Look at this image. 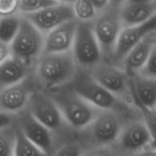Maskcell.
<instances>
[{
	"instance_id": "6da1fadb",
	"label": "cell",
	"mask_w": 156,
	"mask_h": 156,
	"mask_svg": "<svg viewBox=\"0 0 156 156\" xmlns=\"http://www.w3.org/2000/svg\"><path fill=\"white\" fill-rule=\"evenodd\" d=\"M66 85L101 111L118 113L129 119H143L138 108L129 106L108 92L94 80L88 70L78 68L73 79Z\"/></svg>"
},
{
	"instance_id": "7a4b0ae2",
	"label": "cell",
	"mask_w": 156,
	"mask_h": 156,
	"mask_svg": "<svg viewBox=\"0 0 156 156\" xmlns=\"http://www.w3.org/2000/svg\"><path fill=\"white\" fill-rule=\"evenodd\" d=\"M71 51L41 55L34 67V75L41 90L50 91L66 85L77 72Z\"/></svg>"
},
{
	"instance_id": "3957f363",
	"label": "cell",
	"mask_w": 156,
	"mask_h": 156,
	"mask_svg": "<svg viewBox=\"0 0 156 156\" xmlns=\"http://www.w3.org/2000/svg\"><path fill=\"white\" fill-rule=\"evenodd\" d=\"M44 92L54 102L66 123L76 132L88 126L102 111L67 85Z\"/></svg>"
},
{
	"instance_id": "277c9868",
	"label": "cell",
	"mask_w": 156,
	"mask_h": 156,
	"mask_svg": "<svg viewBox=\"0 0 156 156\" xmlns=\"http://www.w3.org/2000/svg\"><path fill=\"white\" fill-rule=\"evenodd\" d=\"M129 120L113 111H102L88 126L76 132V140L83 150L115 144L122 128Z\"/></svg>"
},
{
	"instance_id": "5b68a950",
	"label": "cell",
	"mask_w": 156,
	"mask_h": 156,
	"mask_svg": "<svg viewBox=\"0 0 156 156\" xmlns=\"http://www.w3.org/2000/svg\"><path fill=\"white\" fill-rule=\"evenodd\" d=\"M26 110L56 137L59 146L76 140V132L66 123L54 102L42 90L30 96Z\"/></svg>"
},
{
	"instance_id": "8992f818",
	"label": "cell",
	"mask_w": 156,
	"mask_h": 156,
	"mask_svg": "<svg viewBox=\"0 0 156 156\" xmlns=\"http://www.w3.org/2000/svg\"><path fill=\"white\" fill-rule=\"evenodd\" d=\"M120 2L121 1H110L92 21L93 30L103 60L108 63L111 62L117 38L123 29L120 17Z\"/></svg>"
},
{
	"instance_id": "52a82bcc",
	"label": "cell",
	"mask_w": 156,
	"mask_h": 156,
	"mask_svg": "<svg viewBox=\"0 0 156 156\" xmlns=\"http://www.w3.org/2000/svg\"><path fill=\"white\" fill-rule=\"evenodd\" d=\"M94 80L111 94L133 108H136L130 78L122 69L102 60L89 71Z\"/></svg>"
},
{
	"instance_id": "ba28073f",
	"label": "cell",
	"mask_w": 156,
	"mask_h": 156,
	"mask_svg": "<svg viewBox=\"0 0 156 156\" xmlns=\"http://www.w3.org/2000/svg\"><path fill=\"white\" fill-rule=\"evenodd\" d=\"M44 38L45 35L21 15L19 30L15 39L9 44L11 56L35 66L42 55Z\"/></svg>"
},
{
	"instance_id": "9c48e42d",
	"label": "cell",
	"mask_w": 156,
	"mask_h": 156,
	"mask_svg": "<svg viewBox=\"0 0 156 156\" xmlns=\"http://www.w3.org/2000/svg\"><path fill=\"white\" fill-rule=\"evenodd\" d=\"M78 68L90 71L103 60L92 22H79L71 50Z\"/></svg>"
},
{
	"instance_id": "30bf717a",
	"label": "cell",
	"mask_w": 156,
	"mask_h": 156,
	"mask_svg": "<svg viewBox=\"0 0 156 156\" xmlns=\"http://www.w3.org/2000/svg\"><path fill=\"white\" fill-rule=\"evenodd\" d=\"M15 125L21 133L48 156H53L59 146L56 137L49 129L24 110L15 115Z\"/></svg>"
},
{
	"instance_id": "8fae6325",
	"label": "cell",
	"mask_w": 156,
	"mask_h": 156,
	"mask_svg": "<svg viewBox=\"0 0 156 156\" xmlns=\"http://www.w3.org/2000/svg\"><path fill=\"white\" fill-rule=\"evenodd\" d=\"M41 90L34 75L31 74L15 85L0 91V112L16 115L27 108L30 96Z\"/></svg>"
},
{
	"instance_id": "7c38bea8",
	"label": "cell",
	"mask_w": 156,
	"mask_h": 156,
	"mask_svg": "<svg viewBox=\"0 0 156 156\" xmlns=\"http://www.w3.org/2000/svg\"><path fill=\"white\" fill-rule=\"evenodd\" d=\"M155 140L143 119L137 118L125 123L115 144L122 155L129 156L155 145Z\"/></svg>"
},
{
	"instance_id": "4fadbf2b",
	"label": "cell",
	"mask_w": 156,
	"mask_h": 156,
	"mask_svg": "<svg viewBox=\"0 0 156 156\" xmlns=\"http://www.w3.org/2000/svg\"><path fill=\"white\" fill-rule=\"evenodd\" d=\"M44 35L67 21L75 19L72 2L59 1L56 5L33 14L22 15Z\"/></svg>"
},
{
	"instance_id": "5bb4252c",
	"label": "cell",
	"mask_w": 156,
	"mask_h": 156,
	"mask_svg": "<svg viewBox=\"0 0 156 156\" xmlns=\"http://www.w3.org/2000/svg\"><path fill=\"white\" fill-rule=\"evenodd\" d=\"M156 30V15L140 25L123 28L119 34L110 63L120 68L122 62L129 52L145 36Z\"/></svg>"
},
{
	"instance_id": "9a60e30c",
	"label": "cell",
	"mask_w": 156,
	"mask_h": 156,
	"mask_svg": "<svg viewBox=\"0 0 156 156\" xmlns=\"http://www.w3.org/2000/svg\"><path fill=\"white\" fill-rule=\"evenodd\" d=\"M155 15V0H127L120 2V17L123 28L140 25Z\"/></svg>"
},
{
	"instance_id": "2e32d148",
	"label": "cell",
	"mask_w": 156,
	"mask_h": 156,
	"mask_svg": "<svg viewBox=\"0 0 156 156\" xmlns=\"http://www.w3.org/2000/svg\"><path fill=\"white\" fill-rule=\"evenodd\" d=\"M76 20L67 21L45 35L42 55L71 51L77 28Z\"/></svg>"
},
{
	"instance_id": "e0dca14e",
	"label": "cell",
	"mask_w": 156,
	"mask_h": 156,
	"mask_svg": "<svg viewBox=\"0 0 156 156\" xmlns=\"http://www.w3.org/2000/svg\"><path fill=\"white\" fill-rule=\"evenodd\" d=\"M156 49V30L150 32L138 43L130 51L120 65V69L128 76L136 73L147 61L151 53Z\"/></svg>"
},
{
	"instance_id": "ac0fdd59",
	"label": "cell",
	"mask_w": 156,
	"mask_h": 156,
	"mask_svg": "<svg viewBox=\"0 0 156 156\" xmlns=\"http://www.w3.org/2000/svg\"><path fill=\"white\" fill-rule=\"evenodd\" d=\"M35 66L11 56L0 64V91L15 85L34 71Z\"/></svg>"
},
{
	"instance_id": "d6986e66",
	"label": "cell",
	"mask_w": 156,
	"mask_h": 156,
	"mask_svg": "<svg viewBox=\"0 0 156 156\" xmlns=\"http://www.w3.org/2000/svg\"><path fill=\"white\" fill-rule=\"evenodd\" d=\"M136 108L155 111L156 79H147L134 73L129 76Z\"/></svg>"
},
{
	"instance_id": "ffe728a7",
	"label": "cell",
	"mask_w": 156,
	"mask_h": 156,
	"mask_svg": "<svg viewBox=\"0 0 156 156\" xmlns=\"http://www.w3.org/2000/svg\"><path fill=\"white\" fill-rule=\"evenodd\" d=\"M20 23L21 15L19 14L0 18V41L9 45L18 34Z\"/></svg>"
},
{
	"instance_id": "44dd1931",
	"label": "cell",
	"mask_w": 156,
	"mask_h": 156,
	"mask_svg": "<svg viewBox=\"0 0 156 156\" xmlns=\"http://www.w3.org/2000/svg\"><path fill=\"white\" fill-rule=\"evenodd\" d=\"M16 133L15 123L0 129V156H14Z\"/></svg>"
},
{
	"instance_id": "7402d4cb",
	"label": "cell",
	"mask_w": 156,
	"mask_h": 156,
	"mask_svg": "<svg viewBox=\"0 0 156 156\" xmlns=\"http://www.w3.org/2000/svg\"><path fill=\"white\" fill-rule=\"evenodd\" d=\"M75 19L79 22H92L97 15V12L91 1L79 0L72 2Z\"/></svg>"
},
{
	"instance_id": "603a6c76",
	"label": "cell",
	"mask_w": 156,
	"mask_h": 156,
	"mask_svg": "<svg viewBox=\"0 0 156 156\" xmlns=\"http://www.w3.org/2000/svg\"><path fill=\"white\" fill-rule=\"evenodd\" d=\"M14 156H48L30 143L17 128Z\"/></svg>"
},
{
	"instance_id": "cb8c5ba5",
	"label": "cell",
	"mask_w": 156,
	"mask_h": 156,
	"mask_svg": "<svg viewBox=\"0 0 156 156\" xmlns=\"http://www.w3.org/2000/svg\"><path fill=\"white\" fill-rule=\"evenodd\" d=\"M59 2V1H53V0H22V1H19L18 14L22 15L36 13L43 9L55 5Z\"/></svg>"
},
{
	"instance_id": "d4e9b609",
	"label": "cell",
	"mask_w": 156,
	"mask_h": 156,
	"mask_svg": "<svg viewBox=\"0 0 156 156\" xmlns=\"http://www.w3.org/2000/svg\"><path fill=\"white\" fill-rule=\"evenodd\" d=\"M83 151L82 146L75 140L60 145L53 156H82Z\"/></svg>"
},
{
	"instance_id": "484cf974",
	"label": "cell",
	"mask_w": 156,
	"mask_h": 156,
	"mask_svg": "<svg viewBox=\"0 0 156 156\" xmlns=\"http://www.w3.org/2000/svg\"><path fill=\"white\" fill-rule=\"evenodd\" d=\"M123 155L116 144L108 145V146H99L86 149L82 152V156H122Z\"/></svg>"
},
{
	"instance_id": "4316f807",
	"label": "cell",
	"mask_w": 156,
	"mask_h": 156,
	"mask_svg": "<svg viewBox=\"0 0 156 156\" xmlns=\"http://www.w3.org/2000/svg\"><path fill=\"white\" fill-rule=\"evenodd\" d=\"M156 50V49H155ZM153 50L143 66L137 72V74L147 79H156V50Z\"/></svg>"
},
{
	"instance_id": "83f0119b",
	"label": "cell",
	"mask_w": 156,
	"mask_h": 156,
	"mask_svg": "<svg viewBox=\"0 0 156 156\" xmlns=\"http://www.w3.org/2000/svg\"><path fill=\"white\" fill-rule=\"evenodd\" d=\"M18 0H0V18L18 14Z\"/></svg>"
},
{
	"instance_id": "f1b7e54d",
	"label": "cell",
	"mask_w": 156,
	"mask_h": 156,
	"mask_svg": "<svg viewBox=\"0 0 156 156\" xmlns=\"http://www.w3.org/2000/svg\"><path fill=\"white\" fill-rule=\"evenodd\" d=\"M15 115L0 112V129H4L15 123Z\"/></svg>"
},
{
	"instance_id": "f546056e",
	"label": "cell",
	"mask_w": 156,
	"mask_h": 156,
	"mask_svg": "<svg viewBox=\"0 0 156 156\" xmlns=\"http://www.w3.org/2000/svg\"><path fill=\"white\" fill-rule=\"evenodd\" d=\"M11 57L10 47L0 41V64Z\"/></svg>"
},
{
	"instance_id": "4dcf8cb0",
	"label": "cell",
	"mask_w": 156,
	"mask_h": 156,
	"mask_svg": "<svg viewBox=\"0 0 156 156\" xmlns=\"http://www.w3.org/2000/svg\"><path fill=\"white\" fill-rule=\"evenodd\" d=\"M129 156H156V151H155V145L149 146L143 150L137 152L136 153Z\"/></svg>"
},
{
	"instance_id": "1f68e13d",
	"label": "cell",
	"mask_w": 156,
	"mask_h": 156,
	"mask_svg": "<svg viewBox=\"0 0 156 156\" xmlns=\"http://www.w3.org/2000/svg\"><path fill=\"white\" fill-rule=\"evenodd\" d=\"M109 2L110 1H106V0H100V1H91V2L97 13H98L108 6Z\"/></svg>"
},
{
	"instance_id": "d6a6232c",
	"label": "cell",
	"mask_w": 156,
	"mask_h": 156,
	"mask_svg": "<svg viewBox=\"0 0 156 156\" xmlns=\"http://www.w3.org/2000/svg\"><path fill=\"white\" fill-rule=\"evenodd\" d=\"M122 156H128V155H123Z\"/></svg>"
}]
</instances>
